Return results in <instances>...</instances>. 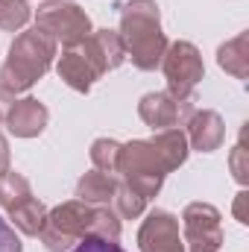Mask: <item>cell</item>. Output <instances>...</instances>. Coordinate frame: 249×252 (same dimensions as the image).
<instances>
[{
	"instance_id": "cell-13",
	"label": "cell",
	"mask_w": 249,
	"mask_h": 252,
	"mask_svg": "<svg viewBox=\"0 0 249 252\" xmlns=\"http://www.w3.org/2000/svg\"><path fill=\"white\" fill-rule=\"evenodd\" d=\"M56 70H59V79H62L64 85H70V88L79 91V94H88L91 85H94V79H97L94 67H91L88 59L79 53V47H64V53L59 56Z\"/></svg>"
},
{
	"instance_id": "cell-7",
	"label": "cell",
	"mask_w": 249,
	"mask_h": 252,
	"mask_svg": "<svg viewBox=\"0 0 249 252\" xmlns=\"http://www.w3.org/2000/svg\"><path fill=\"white\" fill-rule=\"evenodd\" d=\"M185 244L190 252H220L223 229H220V211L208 202H190L182 214Z\"/></svg>"
},
{
	"instance_id": "cell-4",
	"label": "cell",
	"mask_w": 249,
	"mask_h": 252,
	"mask_svg": "<svg viewBox=\"0 0 249 252\" xmlns=\"http://www.w3.org/2000/svg\"><path fill=\"white\" fill-rule=\"evenodd\" d=\"M118 173L124 176L129 188H135L144 199H150L161 190L164 176L170 173V164L164 161V156L153 141H129V144H121Z\"/></svg>"
},
{
	"instance_id": "cell-5",
	"label": "cell",
	"mask_w": 249,
	"mask_h": 252,
	"mask_svg": "<svg viewBox=\"0 0 249 252\" xmlns=\"http://www.w3.org/2000/svg\"><path fill=\"white\" fill-rule=\"evenodd\" d=\"M35 27H41L56 44L62 41V47H79L94 32L91 18L73 0H47L44 6H38Z\"/></svg>"
},
{
	"instance_id": "cell-22",
	"label": "cell",
	"mask_w": 249,
	"mask_h": 252,
	"mask_svg": "<svg viewBox=\"0 0 249 252\" xmlns=\"http://www.w3.org/2000/svg\"><path fill=\"white\" fill-rule=\"evenodd\" d=\"M0 252H24V244L9 220L0 217Z\"/></svg>"
},
{
	"instance_id": "cell-17",
	"label": "cell",
	"mask_w": 249,
	"mask_h": 252,
	"mask_svg": "<svg viewBox=\"0 0 249 252\" xmlns=\"http://www.w3.org/2000/svg\"><path fill=\"white\" fill-rule=\"evenodd\" d=\"M156 147H158V153L164 156V161L170 164V170H176V167H182L187 158V135L182 129H164V132H156L153 138H150Z\"/></svg>"
},
{
	"instance_id": "cell-1",
	"label": "cell",
	"mask_w": 249,
	"mask_h": 252,
	"mask_svg": "<svg viewBox=\"0 0 249 252\" xmlns=\"http://www.w3.org/2000/svg\"><path fill=\"white\" fill-rule=\"evenodd\" d=\"M85 235L100 238H121V220L109 205H88L82 199H70L47 211V226L41 229V244L50 252H67Z\"/></svg>"
},
{
	"instance_id": "cell-11",
	"label": "cell",
	"mask_w": 249,
	"mask_h": 252,
	"mask_svg": "<svg viewBox=\"0 0 249 252\" xmlns=\"http://www.w3.org/2000/svg\"><path fill=\"white\" fill-rule=\"evenodd\" d=\"M50 121V112L41 100L35 97H24V100H15L9 115H6V126L12 135L18 138H35L44 132V126Z\"/></svg>"
},
{
	"instance_id": "cell-15",
	"label": "cell",
	"mask_w": 249,
	"mask_h": 252,
	"mask_svg": "<svg viewBox=\"0 0 249 252\" xmlns=\"http://www.w3.org/2000/svg\"><path fill=\"white\" fill-rule=\"evenodd\" d=\"M118 190L115 173H103V170H91L76 182V199L88 202V205H109L112 196Z\"/></svg>"
},
{
	"instance_id": "cell-26",
	"label": "cell",
	"mask_w": 249,
	"mask_h": 252,
	"mask_svg": "<svg viewBox=\"0 0 249 252\" xmlns=\"http://www.w3.org/2000/svg\"><path fill=\"white\" fill-rule=\"evenodd\" d=\"M9 170V144H6V138L0 135V176Z\"/></svg>"
},
{
	"instance_id": "cell-6",
	"label": "cell",
	"mask_w": 249,
	"mask_h": 252,
	"mask_svg": "<svg viewBox=\"0 0 249 252\" xmlns=\"http://www.w3.org/2000/svg\"><path fill=\"white\" fill-rule=\"evenodd\" d=\"M167 76V91L176 97V100H190L196 85L202 82L205 76V64L199 50L190 44V41H173L167 44L161 64H158Z\"/></svg>"
},
{
	"instance_id": "cell-9",
	"label": "cell",
	"mask_w": 249,
	"mask_h": 252,
	"mask_svg": "<svg viewBox=\"0 0 249 252\" xmlns=\"http://www.w3.org/2000/svg\"><path fill=\"white\" fill-rule=\"evenodd\" d=\"M138 247L141 252H185V241L179 235V220L164 208H153L147 220L141 223Z\"/></svg>"
},
{
	"instance_id": "cell-12",
	"label": "cell",
	"mask_w": 249,
	"mask_h": 252,
	"mask_svg": "<svg viewBox=\"0 0 249 252\" xmlns=\"http://www.w3.org/2000/svg\"><path fill=\"white\" fill-rule=\"evenodd\" d=\"M187 147L199 150V153H211V150H220L223 147V138H226V126L223 118L217 112H193L187 118Z\"/></svg>"
},
{
	"instance_id": "cell-18",
	"label": "cell",
	"mask_w": 249,
	"mask_h": 252,
	"mask_svg": "<svg viewBox=\"0 0 249 252\" xmlns=\"http://www.w3.org/2000/svg\"><path fill=\"white\" fill-rule=\"evenodd\" d=\"M112 205H115V214H118V217H124V220H135V217L144 214L147 199H144L135 188H129L126 182H118V190H115V196H112Z\"/></svg>"
},
{
	"instance_id": "cell-21",
	"label": "cell",
	"mask_w": 249,
	"mask_h": 252,
	"mask_svg": "<svg viewBox=\"0 0 249 252\" xmlns=\"http://www.w3.org/2000/svg\"><path fill=\"white\" fill-rule=\"evenodd\" d=\"M73 252H126L118 241H112V238H100V235H85Z\"/></svg>"
},
{
	"instance_id": "cell-25",
	"label": "cell",
	"mask_w": 249,
	"mask_h": 252,
	"mask_svg": "<svg viewBox=\"0 0 249 252\" xmlns=\"http://www.w3.org/2000/svg\"><path fill=\"white\" fill-rule=\"evenodd\" d=\"M12 103H15V97H12L9 91H3V88H0V124H6V115H9Z\"/></svg>"
},
{
	"instance_id": "cell-24",
	"label": "cell",
	"mask_w": 249,
	"mask_h": 252,
	"mask_svg": "<svg viewBox=\"0 0 249 252\" xmlns=\"http://www.w3.org/2000/svg\"><path fill=\"white\" fill-rule=\"evenodd\" d=\"M247 202H249V193H247V190H241V193H238V199H235V217H238L241 223H249Z\"/></svg>"
},
{
	"instance_id": "cell-23",
	"label": "cell",
	"mask_w": 249,
	"mask_h": 252,
	"mask_svg": "<svg viewBox=\"0 0 249 252\" xmlns=\"http://www.w3.org/2000/svg\"><path fill=\"white\" fill-rule=\"evenodd\" d=\"M247 158V144H244V135H241V141H238V147L232 150V173H235V179L244 185L247 182V173H249V164L244 161Z\"/></svg>"
},
{
	"instance_id": "cell-3",
	"label": "cell",
	"mask_w": 249,
	"mask_h": 252,
	"mask_svg": "<svg viewBox=\"0 0 249 252\" xmlns=\"http://www.w3.org/2000/svg\"><path fill=\"white\" fill-rule=\"evenodd\" d=\"M56 47L59 44L41 27H32V30L15 35L9 56L0 67V88L9 91L12 97L30 91L50 70V64L56 59Z\"/></svg>"
},
{
	"instance_id": "cell-20",
	"label": "cell",
	"mask_w": 249,
	"mask_h": 252,
	"mask_svg": "<svg viewBox=\"0 0 249 252\" xmlns=\"http://www.w3.org/2000/svg\"><path fill=\"white\" fill-rule=\"evenodd\" d=\"M30 21V6L27 0H0V30L18 32Z\"/></svg>"
},
{
	"instance_id": "cell-14",
	"label": "cell",
	"mask_w": 249,
	"mask_h": 252,
	"mask_svg": "<svg viewBox=\"0 0 249 252\" xmlns=\"http://www.w3.org/2000/svg\"><path fill=\"white\" fill-rule=\"evenodd\" d=\"M6 214H9L12 226H15L18 232L30 235V238H38L41 229L47 226V205H44L38 196H32V193H30L27 199H21L18 205H12Z\"/></svg>"
},
{
	"instance_id": "cell-2",
	"label": "cell",
	"mask_w": 249,
	"mask_h": 252,
	"mask_svg": "<svg viewBox=\"0 0 249 252\" xmlns=\"http://www.w3.org/2000/svg\"><path fill=\"white\" fill-rule=\"evenodd\" d=\"M121 9V41L126 56L138 70H156L167 50V35L161 32V18L156 0H126Z\"/></svg>"
},
{
	"instance_id": "cell-16",
	"label": "cell",
	"mask_w": 249,
	"mask_h": 252,
	"mask_svg": "<svg viewBox=\"0 0 249 252\" xmlns=\"http://www.w3.org/2000/svg\"><path fill=\"white\" fill-rule=\"evenodd\" d=\"M217 62H220V67L226 73H232L238 79H247L249 76V32H241L232 41H226L217 50Z\"/></svg>"
},
{
	"instance_id": "cell-8",
	"label": "cell",
	"mask_w": 249,
	"mask_h": 252,
	"mask_svg": "<svg viewBox=\"0 0 249 252\" xmlns=\"http://www.w3.org/2000/svg\"><path fill=\"white\" fill-rule=\"evenodd\" d=\"M138 115H141V121L150 126L153 132L179 129L193 115V103L190 100H176L170 91H153V94H144L141 97Z\"/></svg>"
},
{
	"instance_id": "cell-10",
	"label": "cell",
	"mask_w": 249,
	"mask_h": 252,
	"mask_svg": "<svg viewBox=\"0 0 249 252\" xmlns=\"http://www.w3.org/2000/svg\"><path fill=\"white\" fill-rule=\"evenodd\" d=\"M79 53L88 59V64L94 67L97 79L109 70H115L118 64L126 59V50H124V41L115 30H97L91 32L82 44H79Z\"/></svg>"
},
{
	"instance_id": "cell-19",
	"label": "cell",
	"mask_w": 249,
	"mask_h": 252,
	"mask_svg": "<svg viewBox=\"0 0 249 252\" xmlns=\"http://www.w3.org/2000/svg\"><path fill=\"white\" fill-rule=\"evenodd\" d=\"M118 158H121V144L112 138H97L91 144V161L103 173H118Z\"/></svg>"
}]
</instances>
